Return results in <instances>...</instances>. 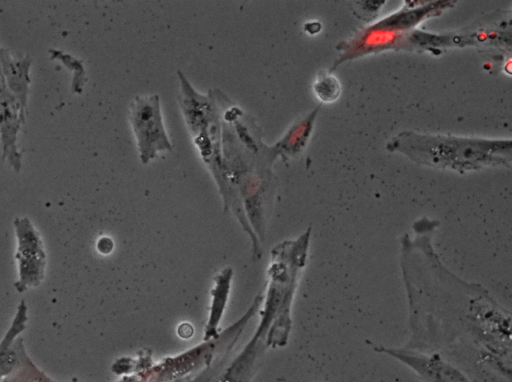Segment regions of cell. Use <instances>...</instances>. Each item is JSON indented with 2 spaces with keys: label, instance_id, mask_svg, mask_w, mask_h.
I'll list each match as a JSON object with an SVG mask.
<instances>
[{
  "label": "cell",
  "instance_id": "ba28073f",
  "mask_svg": "<svg viewBox=\"0 0 512 382\" xmlns=\"http://www.w3.org/2000/svg\"><path fill=\"white\" fill-rule=\"evenodd\" d=\"M2 382H59L41 370L25 351L17 366ZM74 382V381H70Z\"/></svg>",
  "mask_w": 512,
  "mask_h": 382
},
{
  "label": "cell",
  "instance_id": "30bf717a",
  "mask_svg": "<svg viewBox=\"0 0 512 382\" xmlns=\"http://www.w3.org/2000/svg\"><path fill=\"white\" fill-rule=\"evenodd\" d=\"M313 90L320 101L330 103L339 97L340 84L335 77L323 75L315 81Z\"/></svg>",
  "mask_w": 512,
  "mask_h": 382
},
{
  "label": "cell",
  "instance_id": "3957f363",
  "mask_svg": "<svg viewBox=\"0 0 512 382\" xmlns=\"http://www.w3.org/2000/svg\"><path fill=\"white\" fill-rule=\"evenodd\" d=\"M128 115L143 164L155 159L161 152L172 151L158 95L135 96L129 105Z\"/></svg>",
  "mask_w": 512,
  "mask_h": 382
},
{
  "label": "cell",
  "instance_id": "52a82bcc",
  "mask_svg": "<svg viewBox=\"0 0 512 382\" xmlns=\"http://www.w3.org/2000/svg\"><path fill=\"white\" fill-rule=\"evenodd\" d=\"M316 113L317 109L305 120L297 125H294L285 135V137H283V139L276 145L271 148H267L269 157L274 160L278 154H281L284 157L285 155H295L297 152H299L305 145V142L310 134Z\"/></svg>",
  "mask_w": 512,
  "mask_h": 382
},
{
  "label": "cell",
  "instance_id": "7a4b0ae2",
  "mask_svg": "<svg viewBox=\"0 0 512 382\" xmlns=\"http://www.w3.org/2000/svg\"><path fill=\"white\" fill-rule=\"evenodd\" d=\"M181 83V108L187 125L195 138L203 160L213 168L214 174L219 172L223 178V165L219 151V116L212 96L205 97L197 93L185 76L178 71Z\"/></svg>",
  "mask_w": 512,
  "mask_h": 382
},
{
  "label": "cell",
  "instance_id": "6da1fadb",
  "mask_svg": "<svg viewBox=\"0 0 512 382\" xmlns=\"http://www.w3.org/2000/svg\"><path fill=\"white\" fill-rule=\"evenodd\" d=\"M394 148L406 153L413 160L453 169H474L482 165L505 163V153L510 154V145L503 141L472 140L446 136L399 134L393 141Z\"/></svg>",
  "mask_w": 512,
  "mask_h": 382
},
{
  "label": "cell",
  "instance_id": "8992f818",
  "mask_svg": "<svg viewBox=\"0 0 512 382\" xmlns=\"http://www.w3.org/2000/svg\"><path fill=\"white\" fill-rule=\"evenodd\" d=\"M27 305L22 299L16 309L9 328L0 340V382L17 366L26 351L22 332L28 322Z\"/></svg>",
  "mask_w": 512,
  "mask_h": 382
},
{
  "label": "cell",
  "instance_id": "277c9868",
  "mask_svg": "<svg viewBox=\"0 0 512 382\" xmlns=\"http://www.w3.org/2000/svg\"><path fill=\"white\" fill-rule=\"evenodd\" d=\"M17 246V280L14 283L19 294H23L41 285L45 278L47 252L39 233L29 221L15 222Z\"/></svg>",
  "mask_w": 512,
  "mask_h": 382
},
{
  "label": "cell",
  "instance_id": "5b68a950",
  "mask_svg": "<svg viewBox=\"0 0 512 382\" xmlns=\"http://www.w3.org/2000/svg\"><path fill=\"white\" fill-rule=\"evenodd\" d=\"M374 349L402 361L425 382H472L439 353H423L408 348H387L383 346H375Z\"/></svg>",
  "mask_w": 512,
  "mask_h": 382
},
{
  "label": "cell",
  "instance_id": "9c48e42d",
  "mask_svg": "<svg viewBox=\"0 0 512 382\" xmlns=\"http://www.w3.org/2000/svg\"><path fill=\"white\" fill-rule=\"evenodd\" d=\"M438 6H423L418 8L417 10H412L409 12H402L399 14H394L385 20L379 22L377 25L373 26V31L376 30H397L410 27L414 24H417L422 18L429 14V12L437 8Z\"/></svg>",
  "mask_w": 512,
  "mask_h": 382
}]
</instances>
